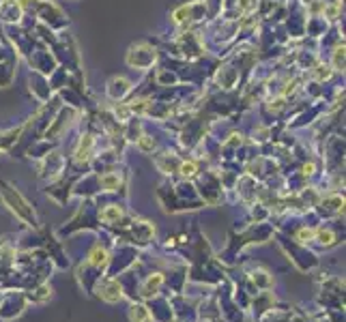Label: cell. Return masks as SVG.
<instances>
[{
    "mask_svg": "<svg viewBox=\"0 0 346 322\" xmlns=\"http://www.w3.org/2000/svg\"><path fill=\"white\" fill-rule=\"evenodd\" d=\"M129 82H127L125 77H114L110 82V88H108V93H110V97H114V99H120L125 93H129Z\"/></svg>",
    "mask_w": 346,
    "mask_h": 322,
    "instance_id": "1",
    "label": "cell"
},
{
    "mask_svg": "<svg viewBox=\"0 0 346 322\" xmlns=\"http://www.w3.org/2000/svg\"><path fill=\"white\" fill-rule=\"evenodd\" d=\"M120 217V211H118V206H112V208H106V211L101 213V219H106V221H114Z\"/></svg>",
    "mask_w": 346,
    "mask_h": 322,
    "instance_id": "2",
    "label": "cell"
},
{
    "mask_svg": "<svg viewBox=\"0 0 346 322\" xmlns=\"http://www.w3.org/2000/svg\"><path fill=\"white\" fill-rule=\"evenodd\" d=\"M181 170H183L185 176H191V174H194V170H196V166L189 161V164H183V166H181Z\"/></svg>",
    "mask_w": 346,
    "mask_h": 322,
    "instance_id": "3",
    "label": "cell"
},
{
    "mask_svg": "<svg viewBox=\"0 0 346 322\" xmlns=\"http://www.w3.org/2000/svg\"><path fill=\"white\" fill-rule=\"evenodd\" d=\"M140 148H144V150L153 148V140L149 138V135H144V140H140Z\"/></svg>",
    "mask_w": 346,
    "mask_h": 322,
    "instance_id": "4",
    "label": "cell"
}]
</instances>
